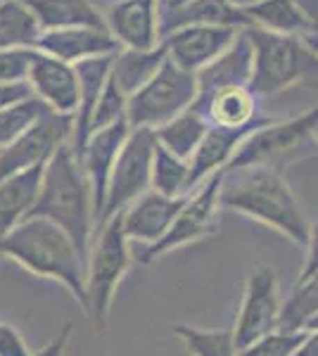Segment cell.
<instances>
[{
	"mask_svg": "<svg viewBox=\"0 0 318 356\" xmlns=\"http://www.w3.org/2000/svg\"><path fill=\"white\" fill-rule=\"evenodd\" d=\"M40 26L26 3L0 5V53L3 50H36Z\"/></svg>",
	"mask_w": 318,
	"mask_h": 356,
	"instance_id": "27",
	"label": "cell"
},
{
	"mask_svg": "<svg viewBox=\"0 0 318 356\" xmlns=\"http://www.w3.org/2000/svg\"><path fill=\"white\" fill-rule=\"evenodd\" d=\"M43 169L45 164L33 166V169L22 171V174L0 183V240L29 216L38 197Z\"/></svg>",
	"mask_w": 318,
	"mask_h": 356,
	"instance_id": "23",
	"label": "cell"
},
{
	"mask_svg": "<svg viewBox=\"0 0 318 356\" xmlns=\"http://www.w3.org/2000/svg\"><path fill=\"white\" fill-rule=\"evenodd\" d=\"M242 33L252 45L250 88L264 102L294 86H318V55L306 38L257 26H245Z\"/></svg>",
	"mask_w": 318,
	"mask_h": 356,
	"instance_id": "4",
	"label": "cell"
},
{
	"mask_svg": "<svg viewBox=\"0 0 318 356\" xmlns=\"http://www.w3.org/2000/svg\"><path fill=\"white\" fill-rule=\"evenodd\" d=\"M72 114H57L48 110L24 136H19L13 145L0 150V183L22 174V171L33 169V166L48 164V159L62 145L72 143Z\"/></svg>",
	"mask_w": 318,
	"mask_h": 356,
	"instance_id": "10",
	"label": "cell"
},
{
	"mask_svg": "<svg viewBox=\"0 0 318 356\" xmlns=\"http://www.w3.org/2000/svg\"><path fill=\"white\" fill-rule=\"evenodd\" d=\"M26 219H48L74 240L84 259H88L95 228L93 195L72 145H62L43 169L38 197Z\"/></svg>",
	"mask_w": 318,
	"mask_h": 356,
	"instance_id": "3",
	"label": "cell"
},
{
	"mask_svg": "<svg viewBox=\"0 0 318 356\" xmlns=\"http://www.w3.org/2000/svg\"><path fill=\"white\" fill-rule=\"evenodd\" d=\"M306 41L311 43V48H314V50H316V55H318V38H306Z\"/></svg>",
	"mask_w": 318,
	"mask_h": 356,
	"instance_id": "45",
	"label": "cell"
},
{
	"mask_svg": "<svg viewBox=\"0 0 318 356\" xmlns=\"http://www.w3.org/2000/svg\"><path fill=\"white\" fill-rule=\"evenodd\" d=\"M304 330H318V316H314V318L309 321V325H306Z\"/></svg>",
	"mask_w": 318,
	"mask_h": 356,
	"instance_id": "44",
	"label": "cell"
},
{
	"mask_svg": "<svg viewBox=\"0 0 318 356\" xmlns=\"http://www.w3.org/2000/svg\"><path fill=\"white\" fill-rule=\"evenodd\" d=\"M33 50H3L0 53V83L26 81Z\"/></svg>",
	"mask_w": 318,
	"mask_h": 356,
	"instance_id": "34",
	"label": "cell"
},
{
	"mask_svg": "<svg viewBox=\"0 0 318 356\" xmlns=\"http://www.w3.org/2000/svg\"><path fill=\"white\" fill-rule=\"evenodd\" d=\"M26 81L31 86L33 95L57 114H72L79 105V81L74 65L33 50L31 65H29Z\"/></svg>",
	"mask_w": 318,
	"mask_h": 356,
	"instance_id": "14",
	"label": "cell"
},
{
	"mask_svg": "<svg viewBox=\"0 0 318 356\" xmlns=\"http://www.w3.org/2000/svg\"><path fill=\"white\" fill-rule=\"evenodd\" d=\"M259 3H264V0H228L230 8L240 10V13H245V10H250V8H254V5H259Z\"/></svg>",
	"mask_w": 318,
	"mask_h": 356,
	"instance_id": "41",
	"label": "cell"
},
{
	"mask_svg": "<svg viewBox=\"0 0 318 356\" xmlns=\"http://www.w3.org/2000/svg\"><path fill=\"white\" fill-rule=\"evenodd\" d=\"M152 191L166 197H188L193 193L190 188V164L186 159L171 154L159 143L154 145L152 159Z\"/></svg>",
	"mask_w": 318,
	"mask_h": 356,
	"instance_id": "28",
	"label": "cell"
},
{
	"mask_svg": "<svg viewBox=\"0 0 318 356\" xmlns=\"http://www.w3.org/2000/svg\"><path fill=\"white\" fill-rule=\"evenodd\" d=\"M164 5H166V0H159V10L164 8Z\"/></svg>",
	"mask_w": 318,
	"mask_h": 356,
	"instance_id": "48",
	"label": "cell"
},
{
	"mask_svg": "<svg viewBox=\"0 0 318 356\" xmlns=\"http://www.w3.org/2000/svg\"><path fill=\"white\" fill-rule=\"evenodd\" d=\"M166 48L157 43L154 48L138 50V48H121L117 55L112 57V81L119 86L131 97L136 90H141L154 74L159 72L161 65L166 62Z\"/></svg>",
	"mask_w": 318,
	"mask_h": 356,
	"instance_id": "24",
	"label": "cell"
},
{
	"mask_svg": "<svg viewBox=\"0 0 318 356\" xmlns=\"http://www.w3.org/2000/svg\"><path fill=\"white\" fill-rule=\"evenodd\" d=\"M93 3L100 8V13L105 15L109 8H117V5H121V3H126V0H93Z\"/></svg>",
	"mask_w": 318,
	"mask_h": 356,
	"instance_id": "42",
	"label": "cell"
},
{
	"mask_svg": "<svg viewBox=\"0 0 318 356\" xmlns=\"http://www.w3.org/2000/svg\"><path fill=\"white\" fill-rule=\"evenodd\" d=\"M0 356H33L24 335L5 321H0Z\"/></svg>",
	"mask_w": 318,
	"mask_h": 356,
	"instance_id": "35",
	"label": "cell"
},
{
	"mask_svg": "<svg viewBox=\"0 0 318 356\" xmlns=\"http://www.w3.org/2000/svg\"><path fill=\"white\" fill-rule=\"evenodd\" d=\"M114 55L90 57V60H84L74 65L77 81H79V105H77V112H74V134H72V143H69V145H72L77 159L90 136V119H93L95 105L107 86Z\"/></svg>",
	"mask_w": 318,
	"mask_h": 356,
	"instance_id": "18",
	"label": "cell"
},
{
	"mask_svg": "<svg viewBox=\"0 0 318 356\" xmlns=\"http://www.w3.org/2000/svg\"><path fill=\"white\" fill-rule=\"evenodd\" d=\"M5 3H24V0H0V5H5Z\"/></svg>",
	"mask_w": 318,
	"mask_h": 356,
	"instance_id": "46",
	"label": "cell"
},
{
	"mask_svg": "<svg viewBox=\"0 0 318 356\" xmlns=\"http://www.w3.org/2000/svg\"><path fill=\"white\" fill-rule=\"evenodd\" d=\"M154 145H157V140H154L152 129H131L117 162H114L112 176H109L105 209H102L97 226L121 214L143 193L152 191Z\"/></svg>",
	"mask_w": 318,
	"mask_h": 356,
	"instance_id": "8",
	"label": "cell"
},
{
	"mask_svg": "<svg viewBox=\"0 0 318 356\" xmlns=\"http://www.w3.org/2000/svg\"><path fill=\"white\" fill-rule=\"evenodd\" d=\"M36 50L62 60L67 65L90 60V57H105L121 50L117 38L109 29L95 26H77V29H55V31H43L38 38Z\"/></svg>",
	"mask_w": 318,
	"mask_h": 356,
	"instance_id": "17",
	"label": "cell"
},
{
	"mask_svg": "<svg viewBox=\"0 0 318 356\" xmlns=\"http://www.w3.org/2000/svg\"><path fill=\"white\" fill-rule=\"evenodd\" d=\"M314 143L318 145V126H316V131H314Z\"/></svg>",
	"mask_w": 318,
	"mask_h": 356,
	"instance_id": "47",
	"label": "cell"
},
{
	"mask_svg": "<svg viewBox=\"0 0 318 356\" xmlns=\"http://www.w3.org/2000/svg\"><path fill=\"white\" fill-rule=\"evenodd\" d=\"M314 273H318V221L311 223L309 240H306V261L299 278H309Z\"/></svg>",
	"mask_w": 318,
	"mask_h": 356,
	"instance_id": "37",
	"label": "cell"
},
{
	"mask_svg": "<svg viewBox=\"0 0 318 356\" xmlns=\"http://www.w3.org/2000/svg\"><path fill=\"white\" fill-rule=\"evenodd\" d=\"M257 129H221L209 126V131L202 138L200 147L190 157V188L198 191L209 176L223 171L235 157L238 147L247 136H252Z\"/></svg>",
	"mask_w": 318,
	"mask_h": 356,
	"instance_id": "19",
	"label": "cell"
},
{
	"mask_svg": "<svg viewBox=\"0 0 318 356\" xmlns=\"http://www.w3.org/2000/svg\"><path fill=\"white\" fill-rule=\"evenodd\" d=\"M240 29L233 26H209V24H193L169 31L159 38L166 48V55L176 67L186 69L190 74L202 72L212 65L218 55L233 45Z\"/></svg>",
	"mask_w": 318,
	"mask_h": 356,
	"instance_id": "12",
	"label": "cell"
},
{
	"mask_svg": "<svg viewBox=\"0 0 318 356\" xmlns=\"http://www.w3.org/2000/svg\"><path fill=\"white\" fill-rule=\"evenodd\" d=\"M24 3L36 17L40 31L77 26L107 29L105 15L93 0H24Z\"/></svg>",
	"mask_w": 318,
	"mask_h": 356,
	"instance_id": "22",
	"label": "cell"
},
{
	"mask_svg": "<svg viewBox=\"0 0 318 356\" xmlns=\"http://www.w3.org/2000/svg\"><path fill=\"white\" fill-rule=\"evenodd\" d=\"M178 337L193 356H240L230 330H205L193 325H173Z\"/></svg>",
	"mask_w": 318,
	"mask_h": 356,
	"instance_id": "30",
	"label": "cell"
},
{
	"mask_svg": "<svg viewBox=\"0 0 318 356\" xmlns=\"http://www.w3.org/2000/svg\"><path fill=\"white\" fill-rule=\"evenodd\" d=\"M33 90L29 81H15V83H0V110L5 107H13L17 102L31 97Z\"/></svg>",
	"mask_w": 318,
	"mask_h": 356,
	"instance_id": "36",
	"label": "cell"
},
{
	"mask_svg": "<svg viewBox=\"0 0 318 356\" xmlns=\"http://www.w3.org/2000/svg\"><path fill=\"white\" fill-rule=\"evenodd\" d=\"M193 107L205 114L212 126H221V129H262L276 122L262 112L264 100L257 97L250 86L221 88L209 97L195 100Z\"/></svg>",
	"mask_w": 318,
	"mask_h": 356,
	"instance_id": "15",
	"label": "cell"
},
{
	"mask_svg": "<svg viewBox=\"0 0 318 356\" xmlns=\"http://www.w3.org/2000/svg\"><path fill=\"white\" fill-rule=\"evenodd\" d=\"M306 330H280L276 328L269 335L259 337L250 347H245L240 356H292L302 344Z\"/></svg>",
	"mask_w": 318,
	"mask_h": 356,
	"instance_id": "33",
	"label": "cell"
},
{
	"mask_svg": "<svg viewBox=\"0 0 318 356\" xmlns=\"http://www.w3.org/2000/svg\"><path fill=\"white\" fill-rule=\"evenodd\" d=\"M316 88H318V86H316Z\"/></svg>",
	"mask_w": 318,
	"mask_h": 356,
	"instance_id": "49",
	"label": "cell"
},
{
	"mask_svg": "<svg viewBox=\"0 0 318 356\" xmlns=\"http://www.w3.org/2000/svg\"><path fill=\"white\" fill-rule=\"evenodd\" d=\"M252 79V45L247 36L238 33L225 53H221L212 65H207L202 72H198V97H209L212 93L221 88H230V86H250Z\"/></svg>",
	"mask_w": 318,
	"mask_h": 356,
	"instance_id": "20",
	"label": "cell"
},
{
	"mask_svg": "<svg viewBox=\"0 0 318 356\" xmlns=\"http://www.w3.org/2000/svg\"><path fill=\"white\" fill-rule=\"evenodd\" d=\"M131 134L129 122H119L107 129H100L86 140L84 150L79 154V164L84 169L86 178H88L90 195H93V211H95V226L105 209L107 186L109 176H112L114 162H117L121 147H124L126 138Z\"/></svg>",
	"mask_w": 318,
	"mask_h": 356,
	"instance_id": "13",
	"label": "cell"
},
{
	"mask_svg": "<svg viewBox=\"0 0 318 356\" xmlns=\"http://www.w3.org/2000/svg\"><path fill=\"white\" fill-rule=\"evenodd\" d=\"M48 110L50 107H45L36 95L0 110V150L13 145L19 136H24Z\"/></svg>",
	"mask_w": 318,
	"mask_h": 356,
	"instance_id": "31",
	"label": "cell"
},
{
	"mask_svg": "<svg viewBox=\"0 0 318 356\" xmlns=\"http://www.w3.org/2000/svg\"><path fill=\"white\" fill-rule=\"evenodd\" d=\"M0 259H10L38 278L57 280L88 309L86 300V259L74 240L48 219H24L0 240Z\"/></svg>",
	"mask_w": 318,
	"mask_h": 356,
	"instance_id": "2",
	"label": "cell"
},
{
	"mask_svg": "<svg viewBox=\"0 0 318 356\" xmlns=\"http://www.w3.org/2000/svg\"><path fill=\"white\" fill-rule=\"evenodd\" d=\"M186 3H190V0H166V5L164 8L159 10V15H164L166 10H173V8H181V5H186Z\"/></svg>",
	"mask_w": 318,
	"mask_h": 356,
	"instance_id": "43",
	"label": "cell"
},
{
	"mask_svg": "<svg viewBox=\"0 0 318 356\" xmlns=\"http://www.w3.org/2000/svg\"><path fill=\"white\" fill-rule=\"evenodd\" d=\"M292 356H318V330H306L302 344Z\"/></svg>",
	"mask_w": 318,
	"mask_h": 356,
	"instance_id": "40",
	"label": "cell"
},
{
	"mask_svg": "<svg viewBox=\"0 0 318 356\" xmlns=\"http://www.w3.org/2000/svg\"><path fill=\"white\" fill-rule=\"evenodd\" d=\"M218 188H221V171L209 176L198 191L188 195L166 235L159 243L145 247V252L141 254V261L152 264L154 259L169 254L173 250H181V247L193 245L198 240H205L216 233L218 209H221V204H218Z\"/></svg>",
	"mask_w": 318,
	"mask_h": 356,
	"instance_id": "9",
	"label": "cell"
},
{
	"mask_svg": "<svg viewBox=\"0 0 318 356\" xmlns=\"http://www.w3.org/2000/svg\"><path fill=\"white\" fill-rule=\"evenodd\" d=\"M193 24L245 29L250 26V19H247L245 13L230 8L228 0H190L181 8L166 10L164 15H159V38L166 36L169 31Z\"/></svg>",
	"mask_w": 318,
	"mask_h": 356,
	"instance_id": "21",
	"label": "cell"
},
{
	"mask_svg": "<svg viewBox=\"0 0 318 356\" xmlns=\"http://www.w3.org/2000/svg\"><path fill=\"white\" fill-rule=\"evenodd\" d=\"M245 15L250 19V26L264 29L271 33L309 38V24L294 5V0H264V3L245 10Z\"/></svg>",
	"mask_w": 318,
	"mask_h": 356,
	"instance_id": "26",
	"label": "cell"
},
{
	"mask_svg": "<svg viewBox=\"0 0 318 356\" xmlns=\"http://www.w3.org/2000/svg\"><path fill=\"white\" fill-rule=\"evenodd\" d=\"M318 126V105L309 107L297 117L271 122L247 136L238 147L235 157L225 169L238 166H278L294 154L304 150L306 143H314V131Z\"/></svg>",
	"mask_w": 318,
	"mask_h": 356,
	"instance_id": "7",
	"label": "cell"
},
{
	"mask_svg": "<svg viewBox=\"0 0 318 356\" xmlns=\"http://www.w3.org/2000/svg\"><path fill=\"white\" fill-rule=\"evenodd\" d=\"M126 105H129V97H126L124 90L112 81V76H109L105 90H102L100 100H97V105H95L93 119H90V134H95V131H100V129H107V126H114L119 122H126Z\"/></svg>",
	"mask_w": 318,
	"mask_h": 356,
	"instance_id": "32",
	"label": "cell"
},
{
	"mask_svg": "<svg viewBox=\"0 0 318 356\" xmlns=\"http://www.w3.org/2000/svg\"><path fill=\"white\" fill-rule=\"evenodd\" d=\"M218 204L254 219L306 247L311 223L278 166H238L221 171Z\"/></svg>",
	"mask_w": 318,
	"mask_h": 356,
	"instance_id": "1",
	"label": "cell"
},
{
	"mask_svg": "<svg viewBox=\"0 0 318 356\" xmlns=\"http://www.w3.org/2000/svg\"><path fill=\"white\" fill-rule=\"evenodd\" d=\"M209 126H212L209 119L190 105L186 112L173 117L169 124L154 129V140H157L161 147H166L171 154L190 162V157H193L195 150L200 147L202 138L209 131Z\"/></svg>",
	"mask_w": 318,
	"mask_h": 356,
	"instance_id": "25",
	"label": "cell"
},
{
	"mask_svg": "<svg viewBox=\"0 0 318 356\" xmlns=\"http://www.w3.org/2000/svg\"><path fill=\"white\" fill-rule=\"evenodd\" d=\"M318 316V273L299 278L297 288L280 309V330H304L309 321Z\"/></svg>",
	"mask_w": 318,
	"mask_h": 356,
	"instance_id": "29",
	"label": "cell"
},
{
	"mask_svg": "<svg viewBox=\"0 0 318 356\" xmlns=\"http://www.w3.org/2000/svg\"><path fill=\"white\" fill-rule=\"evenodd\" d=\"M309 24V38H318V0H294Z\"/></svg>",
	"mask_w": 318,
	"mask_h": 356,
	"instance_id": "39",
	"label": "cell"
},
{
	"mask_svg": "<svg viewBox=\"0 0 318 356\" xmlns=\"http://www.w3.org/2000/svg\"><path fill=\"white\" fill-rule=\"evenodd\" d=\"M198 97V74L176 67L166 57L161 69L129 97L126 122L131 129H159L186 112Z\"/></svg>",
	"mask_w": 318,
	"mask_h": 356,
	"instance_id": "6",
	"label": "cell"
},
{
	"mask_svg": "<svg viewBox=\"0 0 318 356\" xmlns=\"http://www.w3.org/2000/svg\"><path fill=\"white\" fill-rule=\"evenodd\" d=\"M72 332H74V323H67L57 335L40 349L38 354L33 356H67V349H69V340H72Z\"/></svg>",
	"mask_w": 318,
	"mask_h": 356,
	"instance_id": "38",
	"label": "cell"
},
{
	"mask_svg": "<svg viewBox=\"0 0 318 356\" xmlns=\"http://www.w3.org/2000/svg\"><path fill=\"white\" fill-rule=\"evenodd\" d=\"M186 197H166L157 191L143 193L136 202L121 211V228L129 243L154 245L159 243L178 216Z\"/></svg>",
	"mask_w": 318,
	"mask_h": 356,
	"instance_id": "16",
	"label": "cell"
},
{
	"mask_svg": "<svg viewBox=\"0 0 318 356\" xmlns=\"http://www.w3.org/2000/svg\"><path fill=\"white\" fill-rule=\"evenodd\" d=\"M97 228L100 231L90 243L88 259H86V300H88L86 316L90 318L93 330L102 335L107 330L114 295L124 275L129 273L133 259L129 250L131 243L121 228V214L107 219Z\"/></svg>",
	"mask_w": 318,
	"mask_h": 356,
	"instance_id": "5",
	"label": "cell"
},
{
	"mask_svg": "<svg viewBox=\"0 0 318 356\" xmlns=\"http://www.w3.org/2000/svg\"><path fill=\"white\" fill-rule=\"evenodd\" d=\"M280 309L283 302L278 292V273L271 266H257L245 283L235 328L230 330L238 352L278 328Z\"/></svg>",
	"mask_w": 318,
	"mask_h": 356,
	"instance_id": "11",
	"label": "cell"
}]
</instances>
